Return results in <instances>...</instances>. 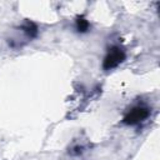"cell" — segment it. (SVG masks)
<instances>
[{
	"mask_svg": "<svg viewBox=\"0 0 160 160\" xmlns=\"http://www.w3.org/2000/svg\"><path fill=\"white\" fill-rule=\"evenodd\" d=\"M151 109L145 102H136L131 105L124 114L121 122L126 126H139L150 116Z\"/></svg>",
	"mask_w": 160,
	"mask_h": 160,
	"instance_id": "1",
	"label": "cell"
},
{
	"mask_svg": "<svg viewBox=\"0 0 160 160\" xmlns=\"http://www.w3.org/2000/svg\"><path fill=\"white\" fill-rule=\"evenodd\" d=\"M126 59L125 50L119 45H112L108 49L104 60H102V69L106 71H110L115 68H118L120 64H122Z\"/></svg>",
	"mask_w": 160,
	"mask_h": 160,
	"instance_id": "2",
	"label": "cell"
},
{
	"mask_svg": "<svg viewBox=\"0 0 160 160\" xmlns=\"http://www.w3.org/2000/svg\"><path fill=\"white\" fill-rule=\"evenodd\" d=\"M74 28H75V30H76L79 34H86V32H89L91 25H90V22H89V20H88L86 18L79 15V16L75 19Z\"/></svg>",
	"mask_w": 160,
	"mask_h": 160,
	"instance_id": "3",
	"label": "cell"
}]
</instances>
